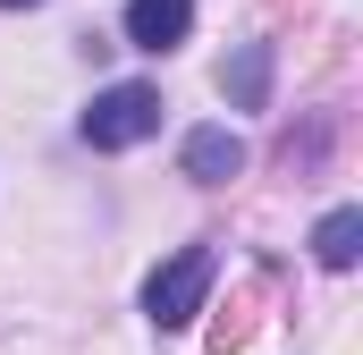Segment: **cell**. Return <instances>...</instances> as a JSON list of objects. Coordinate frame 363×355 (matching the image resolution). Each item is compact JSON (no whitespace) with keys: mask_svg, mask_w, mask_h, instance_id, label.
<instances>
[{"mask_svg":"<svg viewBox=\"0 0 363 355\" xmlns=\"http://www.w3.org/2000/svg\"><path fill=\"white\" fill-rule=\"evenodd\" d=\"M262 9H271V17H296V9H304V0H262Z\"/></svg>","mask_w":363,"mask_h":355,"instance_id":"cell-8","label":"cell"},{"mask_svg":"<svg viewBox=\"0 0 363 355\" xmlns=\"http://www.w3.org/2000/svg\"><path fill=\"white\" fill-rule=\"evenodd\" d=\"M313 254H321L330 271H347V263L363 254V212H330V220L313 229Z\"/></svg>","mask_w":363,"mask_h":355,"instance_id":"cell-7","label":"cell"},{"mask_svg":"<svg viewBox=\"0 0 363 355\" xmlns=\"http://www.w3.org/2000/svg\"><path fill=\"white\" fill-rule=\"evenodd\" d=\"M178 161H186V178H194V186H228V178L245 170V144H237L228 127H194Z\"/></svg>","mask_w":363,"mask_h":355,"instance_id":"cell-5","label":"cell"},{"mask_svg":"<svg viewBox=\"0 0 363 355\" xmlns=\"http://www.w3.org/2000/svg\"><path fill=\"white\" fill-rule=\"evenodd\" d=\"M194 26V0H127V43L135 51H178Z\"/></svg>","mask_w":363,"mask_h":355,"instance_id":"cell-4","label":"cell"},{"mask_svg":"<svg viewBox=\"0 0 363 355\" xmlns=\"http://www.w3.org/2000/svg\"><path fill=\"white\" fill-rule=\"evenodd\" d=\"M262 296H271L262 279H237V288H228V305H211V330H203V347H211V355H237L254 330H262Z\"/></svg>","mask_w":363,"mask_h":355,"instance_id":"cell-3","label":"cell"},{"mask_svg":"<svg viewBox=\"0 0 363 355\" xmlns=\"http://www.w3.org/2000/svg\"><path fill=\"white\" fill-rule=\"evenodd\" d=\"M203 296H211V246H178L169 263L144 279V313H152L161 330H186V322L203 313Z\"/></svg>","mask_w":363,"mask_h":355,"instance_id":"cell-1","label":"cell"},{"mask_svg":"<svg viewBox=\"0 0 363 355\" xmlns=\"http://www.w3.org/2000/svg\"><path fill=\"white\" fill-rule=\"evenodd\" d=\"M152 127H161V85H110V93H93V110H85V144L93 153H127Z\"/></svg>","mask_w":363,"mask_h":355,"instance_id":"cell-2","label":"cell"},{"mask_svg":"<svg viewBox=\"0 0 363 355\" xmlns=\"http://www.w3.org/2000/svg\"><path fill=\"white\" fill-rule=\"evenodd\" d=\"M220 93H228L237 110H262V102H271V43L228 51V60H220Z\"/></svg>","mask_w":363,"mask_h":355,"instance_id":"cell-6","label":"cell"},{"mask_svg":"<svg viewBox=\"0 0 363 355\" xmlns=\"http://www.w3.org/2000/svg\"><path fill=\"white\" fill-rule=\"evenodd\" d=\"M0 9H34V0H0Z\"/></svg>","mask_w":363,"mask_h":355,"instance_id":"cell-9","label":"cell"}]
</instances>
